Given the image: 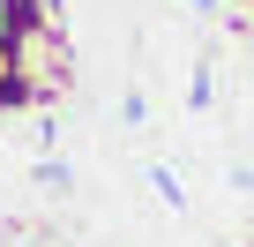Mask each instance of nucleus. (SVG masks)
<instances>
[{"label": "nucleus", "instance_id": "f03ea898", "mask_svg": "<svg viewBox=\"0 0 254 247\" xmlns=\"http://www.w3.org/2000/svg\"><path fill=\"white\" fill-rule=\"evenodd\" d=\"M120 120H127V128H150V97L127 90V97H120Z\"/></svg>", "mask_w": 254, "mask_h": 247}, {"label": "nucleus", "instance_id": "20e7f679", "mask_svg": "<svg viewBox=\"0 0 254 247\" xmlns=\"http://www.w3.org/2000/svg\"><path fill=\"white\" fill-rule=\"evenodd\" d=\"M187 8H194V15H224V0H187Z\"/></svg>", "mask_w": 254, "mask_h": 247}, {"label": "nucleus", "instance_id": "7ed1b4c3", "mask_svg": "<svg viewBox=\"0 0 254 247\" xmlns=\"http://www.w3.org/2000/svg\"><path fill=\"white\" fill-rule=\"evenodd\" d=\"M232 187H239V195H254V165H232Z\"/></svg>", "mask_w": 254, "mask_h": 247}, {"label": "nucleus", "instance_id": "f257e3e1", "mask_svg": "<svg viewBox=\"0 0 254 247\" xmlns=\"http://www.w3.org/2000/svg\"><path fill=\"white\" fill-rule=\"evenodd\" d=\"M150 187H157V202H165V210H187V187L172 180V165H150Z\"/></svg>", "mask_w": 254, "mask_h": 247}, {"label": "nucleus", "instance_id": "39448f33", "mask_svg": "<svg viewBox=\"0 0 254 247\" xmlns=\"http://www.w3.org/2000/svg\"><path fill=\"white\" fill-rule=\"evenodd\" d=\"M224 8H239V0H224Z\"/></svg>", "mask_w": 254, "mask_h": 247}]
</instances>
